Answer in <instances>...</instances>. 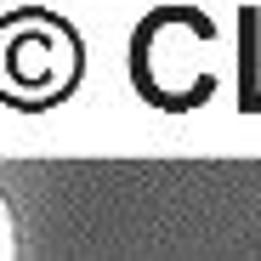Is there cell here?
Instances as JSON below:
<instances>
[{"instance_id": "obj_2", "label": "cell", "mask_w": 261, "mask_h": 261, "mask_svg": "<svg viewBox=\"0 0 261 261\" xmlns=\"http://www.w3.org/2000/svg\"><path fill=\"white\" fill-rule=\"evenodd\" d=\"M17 255V216H12V204L0 199V261H12Z\"/></svg>"}, {"instance_id": "obj_1", "label": "cell", "mask_w": 261, "mask_h": 261, "mask_svg": "<svg viewBox=\"0 0 261 261\" xmlns=\"http://www.w3.org/2000/svg\"><path fill=\"white\" fill-rule=\"evenodd\" d=\"M80 85V34L51 12L0 17V102L51 108Z\"/></svg>"}]
</instances>
